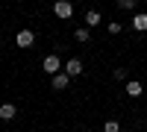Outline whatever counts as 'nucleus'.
I'll return each instance as SVG.
<instances>
[{
    "instance_id": "13",
    "label": "nucleus",
    "mask_w": 147,
    "mask_h": 132,
    "mask_svg": "<svg viewBox=\"0 0 147 132\" xmlns=\"http://www.w3.org/2000/svg\"><path fill=\"white\" fill-rule=\"evenodd\" d=\"M121 29H124V23H109V32H112V35H118Z\"/></svg>"
},
{
    "instance_id": "5",
    "label": "nucleus",
    "mask_w": 147,
    "mask_h": 132,
    "mask_svg": "<svg viewBox=\"0 0 147 132\" xmlns=\"http://www.w3.org/2000/svg\"><path fill=\"white\" fill-rule=\"evenodd\" d=\"M15 115H18V109L12 103H3L0 106V117H3V121H15Z\"/></svg>"
},
{
    "instance_id": "1",
    "label": "nucleus",
    "mask_w": 147,
    "mask_h": 132,
    "mask_svg": "<svg viewBox=\"0 0 147 132\" xmlns=\"http://www.w3.org/2000/svg\"><path fill=\"white\" fill-rule=\"evenodd\" d=\"M53 15L56 18H71L74 15V3H68V0H56V3H53Z\"/></svg>"
},
{
    "instance_id": "7",
    "label": "nucleus",
    "mask_w": 147,
    "mask_h": 132,
    "mask_svg": "<svg viewBox=\"0 0 147 132\" xmlns=\"http://www.w3.org/2000/svg\"><path fill=\"white\" fill-rule=\"evenodd\" d=\"M132 29H136V32H144L147 29V12H141V15L132 18Z\"/></svg>"
},
{
    "instance_id": "3",
    "label": "nucleus",
    "mask_w": 147,
    "mask_h": 132,
    "mask_svg": "<svg viewBox=\"0 0 147 132\" xmlns=\"http://www.w3.org/2000/svg\"><path fill=\"white\" fill-rule=\"evenodd\" d=\"M44 70H47L50 76H56L59 70H62V62H59V56H47V59H44Z\"/></svg>"
},
{
    "instance_id": "14",
    "label": "nucleus",
    "mask_w": 147,
    "mask_h": 132,
    "mask_svg": "<svg viewBox=\"0 0 147 132\" xmlns=\"http://www.w3.org/2000/svg\"><path fill=\"white\" fill-rule=\"evenodd\" d=\"M112 74H115V79H127V70H124V68H115Z\"/></svg>"
},
{
    "instance_id": "8",
    "label": "nucleus",
    "mask_w": 147,
    "mask_h": 132,
    "mask_svg": "<svg viewBox=\"0 0 147 132\" xmlns=\"http://www.w3.org/2000/svg\"><path fill=\"white\" fill-rule=\"evenodd\" d=\"M141 91H144V88H141L138 79H129V82H127V94H129V97H141Z\"/></svg>"
},
{
    "instance_id": "4",
    "label": "nucleus",
    "mask_w": 147,
    "mask_h": 132,
    "mask_svg": "<svg viewBox=\"0 0 147 132\" xmlns=\"http://www.w3.org/2000/svg\"><path fill=\"white\" fill-rule=\"evenodd\" d=\"M65 74L68 76H80L82 74V59H68L65 62Z\"/></svg>"
},
{
    "instance_id": "9",
    "label": "nucleus",
    "mask_w": 147,
    "mask_h": 132,
    "mask_svg": "<svg viewBox=\"0 0 147 132\" xmlns=\"http://www.w3.org/2000/svg\"><path fill=\"white\" fill-rule=\"evenodd\" d=\"M97 23H100V12L88 9V12H85V27H97Z\"/></svg>"
},
{
    "instance_id": "6",
    "label": "nucleus",
    "mask_w": 147,
    "mask_h": 132,
    "mask_svg": "<svg viewBox=\"0 0 147 132\" xmlns=\"http://www.w3.org/2000/svg\"><path fill=\"white\" fill-rule=\"evenodd\" d=\"M68 82H71L68 74H56V76H53V88H56V91H65V88H68Z\"/></svg>"
},
{
    "instance_id": "10",
    "label": "nucleus",
    "mask_w": 147,
    "mask_h": 132,
    "mask_svg": "<svg viewBox=\"0 0 147 132\" xmlns=\"http://www.w3.org/2000/svg\"><path fill=\"white\" fill-rule=\"evenodd\" d=\"M74 38H77L80 44H85V41H88V38H91V32H88V27H80L77 32H74Z\"/></svg>"
},
{
    "instance_id": "11",
    "label": "nucleus",
    "mask_w": 147,
    "mask_h": 132,
    "mask_svg": "<svg viewBox=\"0 0 147 132\" xmlns=\"http://www.w3.org/2000/svg\"><path fill=\"white\" fill-rule=\"evenodd\" d=\"M103 132H121V123L118 121H106L103 123Z\"/></svg>"
},
{
    "instance_id": "12",
    "label": "nucleus",
    "mask_w": 147,
    "mask_h": 132,
    "mask_svg": "<svg viewBox=\"0 0 147 132\" xmlns=\"http://www.w3.org/2000/svg\"><path fill=\"white\" fill-rule=\"evenodd\" d=\"M118 9H124V12H132V9H136V0H118Z\"/></svg>"
},
{
    "instance_id": "2",
    "label": "nucleus",
    "mask_w": 147,
    "mask_h": 132,
    "mask_svg": "<svg viewBox=\"0 0 147 132\" xmlns=\"http://www.w3.org/2000/svg\"><path fill=\"white\" fill-rule=\"evenodd\" d=\"M15 44H18V47H32V44H35L32 29H21V32H18V38H15Z\"/></svg>"
}]
</instances>
